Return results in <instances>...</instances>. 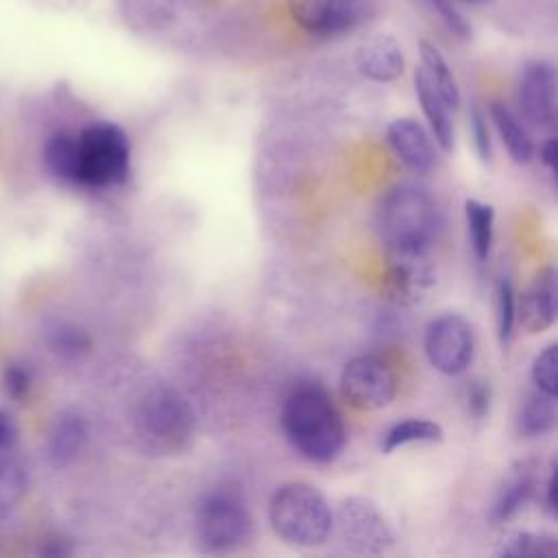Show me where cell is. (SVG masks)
<instances>
[{
	"mask_svg": "<svg viewBox=\"0 0 558 558\" xmlns=\"http://www.w3.org/2000/svg\"><path fill=\"white\" fill-rule=\"evenodd\" d=\"M281 427L288 442L312 462H331L344 447L340 410L318 381H299L281 403Z\"/></svg>",
	"mask_w": 558,
	"mask_h": 558,
	"instance_id": "cell-1",
	"label": "cell"
},
{
	"mask_svg": "<svg viewBox=\"0 0 558 558\" xmlns=\"http://www.w3.org/2000/svg\"><path fill=\"white\" fill-rule=\"evenodd\" d=\"M275 534L294 547H318L333 527V512L325 495L307 482L281 484L268 504Z\"/></svg>",
	"mask_w": 558,
	"mask_h": 558,
	"instance_id": "cell-2",
	"label": "cell"
},
{
	"mask_svg": "<svg viewBox=\"0 0 558 558\" xmlns=\"http://www.w3.org/2000/svg\"><path fill=\"white\" fill-rule=\"evenodd\" d=\"M377 225L386 251H429L438 229V209L425 187L416 183H397L379 203Z\"/></svg>",
	"mask_w": 558,
	"mask_h": 558,
	"instance_id": "cell-3",
	"label": "cell"
},
{
	"mask_svg": "<svg viewBox=\"0 0 558 558\" xmlns=\"http://www.w3.org/2000/svg\"><path fill=\"white\" fill-rule=\"evenodd\" d=\"M131 174V142L113 122H92L76 135L74 185L109 190L122 185Z\"/></svg>",
	"mask_w": 558,
	"mask_h": 558,
	"instance_id": "cell-4",
	"label": "cell"
},
{
	"mask_svg": "<svg viewBox=\"0 0 558 558\" xmlns=\"http://www.w3.org/2000/svg\"><path fill=\"white\" fill-rule=\"evenodd\" d=\"M194 432V412L187 399L159 386L148 390L135 410V434L153 456H172L187 447Z\"/></svg>",
	"mask_w": 558,
	"mask_h": 558,
	"instance_id": "cell-5",
	"label": "cell"
},
{
	"mask_svg": "<svg viewBox=\"0 0 558 558\" xmlns=\"http://www.w3.org/2000/svg\"><path fill=\"white\" fill-rule=\"evenodd\" d=\"M253 536V517L242 497L229 488L207 493L196 508V538L207 554H229Z\"/></svg>",
	"mask_w": 558,
	"mask_h": 558,
	"instance_id": "cell-6",
	"label": "cell"
},
{
	"mask_svg": "<svg viewBox=\"0 0 558 558\" xmlns=\"http://www.w3.org/2000/svg\"><path fill=\"white\" fill-rule=\"evenodd\" d=\"M475 353V333L471 323L456 312L436 316L425 329V355L429 364L449 377L462 375Z\"/></svg>",
	"mask_w": 558,
	"mask_h": 558,
	"instance_id": "cell-7",
	"label": "cell"
},
{
	"mask_svg": "<svg viewBox=\"0 0 558 558\" xmlns=\"http://www.w3.org/2000/svg\"><path fill=\"white\" fill-rule=\"evenodd\" d=\"M336 525L344 545L357 554L379 556L395 543L392 527L384 512L366 497H344L338 504Z\"/></svg>",
	"mask_w": 558,
	"mask_h": 558,
	"instance_id": "cell-8",
	"label": "cell"
},
{
	"mask_svg": "<svg viewBox=\"0 0 558 558\" xmlns=\"http://www.w3.org/2000/svg\"><path fill=\"white\" fill-rule=\"evenodd\" d=\"M340 392L357 410H379L395 399L397 381L386 362L375 355H357L342 368Z\"/></svg>",
	"mask_w": 558,
	"mask_h": 558,
	"instance_id": "cell-9",
	"label": "cell"
},
{
	"mask_svg": "<svg viewBox=\"0 0 558 558\" xmlns=\"http://www.w3.org/2000/svg\"><path fill=\"white\" fill-rule=\"evenodd\" d=\"M288 9L303 31L333 37L360 22L364 0H288Z\"/></svg>",
	"mask_w": 558,
	"mask_h": 558,
	"instance_id": "cell-10",
	"label": "cell"
},
{
	"mask_svg": "<svg viewBox=\"0 0 558 558\" xmlns=\"http://www.w3.org/2000/svg\"><path fill=\"white\" fill-rule=\"evenodd\" d=\"M517 98L530 122L551 126L556 120V70L549 61H530L517 81Z\"/></svg>",
	"mask_w": 558,
	"mask_h": 558,
	"instance_id": "cell-11",
	"label": "cell"
},
{
	"mask_svg": "<svg viewBox=\"0 0 558 558\" xmlns=\"http://www.w3.org/2000/svg\"><path fill=\"white\" fill-rule=\"evenodd\" d=\"M388 253V283L401 301L421 299L436 281V272L425 248H399Z\"/></svg>",
	"mask_w": 558,
	"mask_h": 558,
	"instance_id": "cell-12",
	"label": "cell"
},
{
	"mask_svg": "<svg viewBox=\"0 0 558 558\" xmlns=\"http://www.w3.org/2000/svg\"><path fill=\"white\" fill-rule=\"evenodd\" d=\"M558 312V283L551 266L541 268L517 303V318L530 333H541L554 325Z\"/></svg>",
	"mask_w": 558,
	"mask_h": 558,
	"instance_id": "cell-13",
	"label": "cell"
},
{
	"mask_svg": "<svg viewBox=\"0 0 558 558\" xmlns=\"http://www.w3.org/2000/svg\"><path fill=\"white\" fill-rule=\"evenodd\" d=\"M386 140L397 159L414 174H427L434 168V146L427 131L412 118H397L386 129Z\"/></svg>",
	"mask_w": 558,
	"mask_h": 558,
	"instance_id": "cell-14",
	"label": "cell"
},
{
	"mask_svg": "<svg viewBox=\"0 0 558 558\" xmlns=\"http://www.w3.org/2000/svg\"><path fill=\"white\" fill-rule=\"evenodd\" d=\"M355 65L362 76L375 83H392L403 74L405 61L395 37L373 35L357 46Z\"/></svg>",
	"mask_w": 558,
	"mask_h": 558,
	"instance_id": "cell-15",
	"label": "cell"
},
{
	"mask_svg": "<svg viewBox=\"0 0 558 558\" xmlns=\"http://www.w3.org/2000/svg\"><path fill=\"white\" fill-rule=\"evenodd\" d=\"M532 462H519L510 469L508 477L497 490V497L490 506V521L495 525H501L510 521L514 514L521 512V508L530 501L534 488H536V475H534Z\"/></svg>",
	"mask_w": 558,
	"mask_h": 558,
	"instance_id": "cell-16",
	"label": "cell"
},
{
	"mask_svg": "<svg viewBox=\"0 0 558 558\" xmlns=\"http://www.w3.org/2000/svg\"><path fill=\"white\" fill-rule=\"evenodd\" d=\"M414 89L421 102V109L429 122V129L436 137V144L449 153L453 148V124H451V109L445 98L438 94L434 83L427 78L425 70L418 65L414 72Z\"/></svg>",
	"mask_w": 558,
	"mask_h": 558,
	"instance_id": "cell-17",
	"label": "cell"
},
{
	"mask_svg": "<svg viewBox=\"0 0 558 558\" xmlns=\"http://www.w3.org/2000/svg\"><path fill=\"white\" fill-rule=\"evenodd\" d=\"M89 436L87 421L76 410H65L57 416L50 432V458L54 464L72 462L85 447Z\"/></svg>",
	"mask_w": 558,
	"mask_h": 558,
	"instance_id": "cell-18",
	"label": "cell"
},
{
	"mask_svg": "<svg viewBox=\"0 0 558 558\" xmlns=\"http://www.w3.org/2000/svg\"><path fill=\"white\" fill-rule=\"evenodd\" d=\"M556 425V397L543 390L527 395L517 414V432L523 438H543Z\"/></svg>",
	"mask_w": 558,
	"mask_h": 558,
	"instance_id": "cell-19",
	"label": "cell"
},
{
	"mask_svg": "<svg viewBox=\"0 0 558 558\" xmlns=\"http://www.w3.org/2000/svg\"><path fill=\"white\" fill-rule=\"evenodd\" d=\"M490 118L495 122V129L504 142L508 155L512 157V161L527 163L534 157V142L527 135V131L523 129V124L519 122V118L510 111V107L495 100L490 105Z\"/></svg>",
	"mask_w": 558,
	"mask_h": 558,
	"instance_id": "cell-20",
	"label": "cell"
},
{
	"mask_svg": "<svg viewBox=\"0 0 558 558\" xmlns=\"http://www.w3.org/2000/svg\"><path fill=\"white\" fill-rule=\"evenodd\" d=\"M445 438V429L429 418H405L388 427L381 438V451L392 453L405 445H434Z\"/></svg>",
	"mask_w": 558,
	"mask_h": 558,
	"instance_id": "cell-21",
	"label": "cell"
},
{
	"mask_svg": "<svg viewBox=\"0 0 558 558\" xmlns=\"http://www.w3.org/2000/svg\"><path fill=\"white\" fill-rule=\"evenodd\" d=\"M44 166L52 179L65 185H74L76 170V135L68 131H57L48 137L44 146Z\"/></svg>",
	"mask_w": 558,
	"mask_h": 558,
	"instance_id": "cell-22",
	"label": "cell"
},
{
	"mask_svg": "<svg viewBox=\"0 0 558 558\" xmlns=\"http://www.w3.org/2000/svg\"><path fill=\"white\" fill-rule=\"evenodd\" d=\"M418 52H421V68L425 70L427 78L434 83V87L445 98L449 109L451 111L458 109V105H460V89H458L453 72L449 70V65H447L445 57L440 54V50L434 44H429L427 39H423L418 44Z\"/></svg>",
	"mask_w": 558,
	"mask_h": 558,
	"instance_id": "cell-23",
	"label": "cell"
},
{
	"mask_svg": "<svg viewBox=\"0 0 558 558\" xmlns=\"http://www.w3.org/2000/svg\"><path fill=\"white\" fill-rule=\"evenodd\" d=\"M464 218L469 229V240L475 257L484 262L493 248L495 238V209L475 198L464 201Z\"/></svg>",
	"mask_w": 558,
	"mask_h": 558,
	"instance_id": "cell-24",
	"label": "cell"
},
{
	"mask_svg": "<svg viewBox=\"0 0 558 558\" xmlns=\"http://www.w3.org/2000/svg\"><path fill=\"white\" fill-rule=\"evenodd\" d=\"M499 556L508 558H538V556H554L556 554V541L547 534H534V532H510L501 538V545L497 549Z\"/></svg>",
	"mask_w": 558,
	"mask_h": 558,
	"instance_id": "cell-25",
	"label": "cell"
},
{
	"mask_svg": "<svg viewBox=\"0 0 558 558\" xmlns=\"http://www.w3.org/2000/svg\"><path fill=\"white\" fill-rule=\"evenodd\" d=\"M46 342L52 353H57L59 357H65V360L81 357L92 347L89 336L72 323H54L52 327H48Z\"/></svg>",
	"mask_w": 558,
	"mask_h": 558,
	"instance_id": "cell-26",
	"label": "cell"
},
{
	"mask_svg": "<svg viewBox=\"0 0 558 558\" xmlns=\"http://www.w3.org/2000/svg\"><path fill=\"white\" fill-rule=\"evenodd\" d=\"M26 493V471L13 458H0V517L9 514Z\"/></svg>",
	"mask_w": 558,
	"mask_h": 558,
	"instance_id": "cell-27",
	"label": "cell"
},
{
	"mask_svg": "<svg viewBox=\"0 0 558 558\" xmlns=\"http://www.w3.org/2000/svg\"><path fill=\"white\" fill-rule=\"evenodd\" d=\"M517 323V294L508 277H501L497 283V333L501 347H508L512 340V329Z\"/></svg>",
	"mask_w": 558,
	"mask_h": 558,
	"instance_id": "cell-28",
	"label": "cell"
},
{
	"mask_svg": "<svg viewBox=\"0 0 558 558\" xmlns=\"http://www.w3.org/2000/svg\"><path fill=\"white\" fill-rule=\"evenodd\" d=\"M532 379L538 390L554 395L558 390V347L551 342L532 362Z\"/></svg>",
	"mask_w": 558,
	"mask_h": 558,
	"instance_id": "cell-29",
	"label": "cell"
},
{
	"mask_svg": "<svg viewBox=\"0 0 558 558\" xmlns=\"http://www.w3.org/2000/svg\"><path fill=\"white\" fill-rule=\"evenodd\" d=\"M31 388H33V373L26 364L9 362L2 368V390L11 401L24 403L31 395Z\"/></svg>",
	"mask_w": 558,
	"mask_h": 558,
	"instance_id": "cell-30",
	"label": "cell"
},
{
	"mask_svg": "<svg viewBox=\"0 0 558 558\" xmlns=\"http://www.w3.org/2000/svg\"><path fill=\"white\" fill-rule=\"evenodd\" d=\"M425 7L445 24V28L460 37V39H466L471 35V26L466 22V17L449 2V0H423Z\"/></svg>",
	"mask_w": 558,
	"mask_h": 558,
	"instance_id": "cell-31",
	"label": "cell"
},
{
	"mask_svg": "<svg viewBox=\"0 0 558 558\" xmlns=\"http://www.w3.org/2000/svg\"><path fill=\"white\" fill-rule=\"evenodd\" d=\"M490 403H493V390L488 381L482 379H473L466 384L464 388V408L469 412V416L482 421L486 418V414L490 412Z\"/></svg>",
	"mask_w": 558,
	"mask_h": 558,
	"instance_id": "cell-32",
	"label": "cell"
},
{
	"mask_svg": "<svg viewBox=\"0 0 558 558\" xmlns=\"http://www.w3.org/2000/svg\"><path fill=\"white\" fill-rule=\"evenodd\" d=\"M471 135H473V144H475V153L477 157L488 163L493 157V144H490V131H488V122L484 118V113L480 109L471 111Z\"/></svg>",
	"mask_w": 558,
	"mask_h": 558,
	"instance_id": "cell-33",
	"label": "cell"
},
{
	"mask_svg": "<svg viewBox=\"0 0 558 558\" xmlns=\"http://www.w3.org/2000/svg\"><path fill=\"white\" fill-rule=\"evenodd\" d=\"M15 438H17V427H15L13 416L0 408V451L11 449Z\"/></svg>",
	"mask_w": 558,
	"mask_h": 558,
	"instance_id": "cell-34",
	"label": "cell"
},
{
	"mask_svg": "<svg viewBox=\"0 0 558 558\" xmlns=\"http://www.w3.org/2000/svg\"><path fill=\"white\" fill-rule=\"evenodd\" d=\"M554 493H556V475H554V471H549V475L543 484V508L551 517H556V497H554Z\"/></svg>",
	"mask_w": 558,
	"mask_h": 558,
	"instance_id": "cell-35",
	"label": "cell"
},
{
	"mask_svg": "<svg viewBox=\"0 0 558 558\" xmlns=\"http://www.w3.org/2000/svg\"><path fill=\"white\" fill-rule=\"evenodd\" d=\"M541 163L549 170L556 172V140L547 137L541 146Z\"/></svg>",
	"mask_w": 558,
	"mask_h": 558,
	"instance_id": "cell-36",
	"label": "cell"
}]
</instances>
